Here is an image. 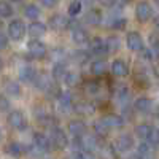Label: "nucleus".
I'll return each mask as SVG.
<instances>
[{
    "label": "nucleus",
    "instance_id": "nucleus-45",
    "mask_svg": "<svg viewBox=\"0 0 159 159\" xmlns=\"http://www.w3.org/2000/svg\"><path fill=\"white\" fill-rule=\"evenodd\" d=\"M11 2H21V0H11Z\"/></svg>",
    "mask_w": 159,
    "mask_h": 159
},
{
    "label": "nucleus",
    "instance_id": "nucleus-5",
    "mask_svg": "<svg viewBox=\"0 0 159 159\" xmlns=\"http://www.w3.org/2000/svg\"><path fill=\"white\" fill-rule=\"evenodd\" d=\"M8 124L13 129L24 130L25 126H27V121H25V116L19 110H15V111H10V115H8Z\"/></svg>",
    "mask_w": 159,
    "mask_h": 159
},
{
    "label": "nucleus",
    "instance_id": "nucleus-13",
    "mask_svg": "<svg viewBox=\"0 0 159 159\" xmlns=\"http://www.w3.org/2000/svg\"><path fill=\"white\" fill-rule=\"evenodd\" d=\"M72 40L76 45H84L88 43V32L83 27H80V25H75L72 30Z\"/></svg>",
    "mask_w": 159,
    "mask_h": 159
},
{
    "label": "nucleus",
    "instance_id": "nucleus-11",
    "mask_svg": "<svg viewBox=\"0 0 159 159\" xmlns=\"http://www.w3.org/2000/svg\"><path fill=\"white\" fill-rule=\"evenodd\" d=\"M91 51L97 56H105L108 52V48H107V42H103L102 38H94L91 42Z\"/></svg>",
    "mask_w": 159,
    "mask_h": 159
},
{
    "label": "nucleus",
    "instance_id": "nucleus-19",
    "mask_svg": "<svg viewBox=\"0 0 159 159\" xmlns=\"http://www.w3.org/2000/svg\"><path fill=\"white\" fill-rule=\"evenodd\" d=\"M116 147L121 151H127V150H130L132 147H134V139H132L129 134H123L116 140Z\"/></svg>",
    "mask_w": 159,
    "mask_h": 159
},
{
    "label": "nucleus",
    "instance_id": "nucleus-21",
    "mask_svg": "<svg viewBox=\"0 0 159 159\" xmlns=\"http://www.w3.org/2000/svg\"><path fill=\"white\" fill-rule=\"evenodd\" d=\"M67 65H65L64 62H56L54 64V67H52V78L54 80H62V78H65L67 76Z\"/></svg>",
    "mask_w": 159,
    "mask_h": 159
},
{
    "label": "nucleus",
    "instance_id": "nucleus-33",
    "mask_svg": "<svg viewBox=\"0 0 159 159\" xmlns=\"http://www.w3.org/2000/svg\"><path fill=\"white\" fill-rule=\"evenodd\" d=\"M80 11H81V2H80V0H75V2H72L69 5V15L70 16L80 15Z\"/></svg>",
    "mask_w": 159,
    "mask_h": 159
},
{
    "label": "nucleus",
    "instance_id": "nucleus-30",
    "mask_svg": "<svg viewBox=\"0 0 159 159\" xmlns=\"http://www.w3.org/2000/svg\"><path fill=\"white\" fill-rule=\"evenodd\" d=\"M94 130H96V134H97V135H100V137H105V135H107L108 132H110V129H108L107 126H105V124L100 121V119L94 124Z\"/></svg>",
    "mask_w": 159,
    "mask_h": 159
},
{
    "label": "nucleus",
    "instance_id": "nucleus-43",
    "mask_svg": "<svg viewBox=\"0 0 159 159\" xmlns=\"http://www.w3.org/2000/svg\"><path fill=\"white\" fill-rule=\"evenodd\" d=\"M156 27H157V29H159V18H157V19H156Z\"/></svg>",
    "mask_w": 159,
    "mask_h": 159
},
{
    "label": "nucleus",
    "instance_id": "nucleus-26",
    "mask_svg": "<svg viewBox=\"0 0 159 159\" xmlns=\"http://www.w3.org/2000/svg\"><path fill=\"white\" fill-rule=\"evenodd\" d=\"M5 92H7V96H10V97H18L21 94V86L16 81H8L5 84Z\"/></svg>",
    "mask_w": 159,
    "mask_h": 159
},
{
    "label": "nucleus",
    "instance_id": "nucleus-41",
    "mask_svg": "<svg viewBox=\"0 0 159 159\" xmlns=\"http://www.w3.org/2000/svg\"><path fill=\"white\" fill-rule=\"evenodd\" d=\"M151 48H153V51L156 52V54L159 56V40H156V38L153 40V45H151Z\"/></svg>",
    "mask_w": 159,
    "mask_h": 159
},
{
    "label": "nucleus",
    "instance_id": "nucleus-24",
    "mask_svg": "<svg viewBox=\"0 0 159 159\" xmlns=\"http://www.w3.org/2000/svg\"><path fill=\"white\" fill-rule=\"evenodd\" d=\"M151 107H153V102H151V99H148V97H139V99L135 100V110H139V111H142V113L150 111Z\"/></svg>",
    "mask_w": 159,
    "mask_h": 159
},
{
    "label": "nucleus",
    "instance_id": "nucleus-29",
    "mask_svg": "<svg viewBox=\"0 0 159 159\" xmlns=\"http://www.w3.org/2000/svg\"><path fill=\"white\" fill-rule=\"evenodd\" d=\"M13 7L8 3V2H2L0 3V15H2V18H10L13 15Z\"/></svg>",
    "mask_w": 159,
    "mask_h": 159
},
{
    "label": "nucleus",
    "instance_id": "nucleus-39",
    "mask_svg": "<svg viewBox=\"0 0 159 159\" xmlns=\"http://www.w3.org/2000/svg\"><path fill=\"white\" fill-rule=\"evenodd\" d=\"M42 2H43V5H45L46 8H52V7H56L57 0H42Z\"/></svg>",
    "mask_w": 159,
    "mask_h": 159
},
{
    "label": "nucleus",
    "instance_id": "nucleus-34",
    "mask_svg": "<svg viewBox=\"0 0 159 159\" xmlns=\"http://www.w3.org/2000/svg\"><path fill=\"white\" fill-rule=\"evenodd\" d=\"M129 97H130L129 89H126V88L119 89V92H118V100H119V102H121V103H127V102H129Z\"/></svg>",
    "mask_w": 159,
    "mask_h": 159
},
{
    "label": "nucleus",
    "instance_id": "nucleus-1",
    "mask_svg": "<svg viewBox=\"0 0 159 159\" xmlns=\"http://www.w3.org/2000/svg\"><path fill=\"white\" fill-rule=\"evenodd\" d=\"M27 49H29V54L34 57V59H43L46 54H48V49L46 46L40 42V40L34 38L27 43Z\"/></svg>",
    "mask_w": 159,
    "mask_h": 159
},
{
    "label": "nucleus",
    "instance_id": "nucleus-15",
    "mask_svg": "<svg viewBox=\"0 0 159 159\" xmlns=\"http://www.w3.org/2000/svg\"><path fill=\"white\" fill-rule=\"evenodd\" d=\"M111 73H113L115 76H126V75L129 73V69H127L126 62L121 61V59L113 61V64H111Z\"/></svg>",
    "mask_w": 159,
    "mask_h": 159
},
{
    "label": "nucleus",
    "instance_id": "nucleus-14",
    "mask_svg": "<svg viewBox=\"0 0 159 159\" xmlns=\"http://www.w3.org/2000/svg\"><path fill=\"white\" fill-rule=\"evenodd\" d=\"M34 83H35V88L42 89V91H49V89L52 88L49 76L45 75V73H37V76H35V80H34Z\"/></svg>",
    "mask_w": 159,
    "mask_h": 159
},
{
    "label": "nucleus",
    "instance_id": "nucleus-25",
    "mask_svg": "<svg viewBox=\"0 0 159 159\" xmlns=\"http://www.w3.org/2000/svg\"><path fill=\"white\" fill-rule=\"evenodd\" d=\"M151 132H153V127H151L150 124H139V126L135 127V134H137V137L142 139V140H148L150 135H151Z\"/></svg>",
    "mask_w": 159,
    "mask_h": 159
},
{
    "label": "nucleus",
    "instance_id": "nucleus-28",
    "mask_svg": "<svg viewBox=\"0 0 159 159\" xmlns=\"http://www.w3.org/2000/svg\"><path fill=\"white\" fill-rule=\"evenodd\" d=\"M7 151H8V154L10 156H13V157H19L21 154H22V147L19 143H16V142H13V143H10L8 145V148H7Z\"/></svg>",
    "mask_w": 159,
    "mask_h": 159
},
{
    "label": "nucleus",
    "instance_id": "nucleus-9",
    "mask_svg": "<svg viewBox=\"0 0 159 159\" xmlns=\"http://www.w3.org/2000/svg\"><path fill=\"white\" fill-rule=\"evenodd\" d=\"M127 46L132 51H142L143 49V40L139 32H129L127 34Z\"/></svg>",
    "mask_w": 159,
    "mask_h": 159
},
{
    "label": "nucleus",
    "instance_id": "nucleus-4",
    "mask_svg": "<svg viewBox=\"0 0 159 159\" xmlns=\"http://www.w3.org/2000/svg\"><path fill=\"white\" fill-rule=\"evenodd\" d=\"M51 140H52V145H54V148L57 150H62L69 145V139L65 135V132L59 127H52L51 130Z\"/></svg>",
    "mask_w": 159,
    "mask_h": 159
},
{
    "label": "nucleus",
    "instance_id": "nucleus-40",
    "mask_svg": "<svg viewBox=\"0 0 159 159\" xmlns=\"http://www.w3.org/2000/svg\"><path fill=\"white\" fill-rule=\"evenodd\" d=\"M8 108H10V103H8V99L3 96L2 97V111H8Z\"/></svg>",
    "mask_w": 159,
    "mask_h": 159
},
{
    "label": "nucleus",
    "instance_id": "nucleus-2",
    "mask_svg": "<svg viewBox=\"0 0 159 159\" xmlns=\"http://www.w3.org/2000/svg\"><path fill=\"white\" fill-rule=\"evenodd\" d=\"M25 34V27H24V22L21 19H13L10 24H8V37L11 40H22Z\"/></svg>",
    "mask_w": 159,
    "mask_h": 159
},
{
    "label": "nucleus",
    "instance_id": "nucleus-46",
    "mask_svg": "<svg viewBox=\"0 0 159 159\" xmlns=\"http://www.w3.org/2000/svg\"><path fill=\"white\" fill-rule=\"evenodd\" d=\"M156 2H157V3H159V0H156Z\"/></svg>",
    "mask_w": 159,
    "mask_h": 159
},
{
    "label": "nucleus",
    "instance_id": "nucleus-8",
    "mask_svg": "<svg viewBox=\"0 0 159 159\" xmlns=\"http://www.w3.org/2000/svg\"><path fill=\"white\" fill-rule=\"evenodd\" d=\"M100 121L107 126L108 129H119V127L124 126V119H123L121 116H118V115H113V113L102 116Z\"/></svg>",
    "mask_w": 159,
    "mask_h": 159
},
{
    "label": "nucleus",
    "instance_id": "nucleus-37",
    "mask_svg": "<svg viewBox=\"0 0 159 159\" xmlns=\"http://www.w3.org/2000/svg\"><path fill=\"white\" fill-rule=\"evenodd\" d=\"M86 91L91 92V94L97 92V91H99V83H97V81H89V83L86 84Z\"/></svg>",
    "mask_w": 159,
    "mask_h": 159
},
{
    "label": "nucleus",
    "instance_id": "nucleus-18",
    "mask_svg": "<svg viewBox=\"0 0 159 159\" xmlns=\"http://www.w3.org/2000/svg\"><path fill=\"white\" fill-rule=\"evenodd\" d=\"M86 22L89 25H99L102 22V11L99 8H91L86 15Z\"/></svg>",
    "mask_w": 159,
    "mask_h": 159
},
{
    "label": "nucleus",
    "instance_id": "nucleus-17",
    "mask_svg": "<svg viewBox=\"0 0 159 159\" xmlns=\"http://www.w3.org/2000/svg\"><path fill=\"white\" fill-rule=\"evenodd\" d=\"M46 34V25L43 22H32L29 25V35L32 38H40V37H43Z\"/></svg>",
    "mask_w": 159,
    "mask_h": 159
},
{
    "label": "nucleus",
    "instance_id": "nucleus-32",
    "mask_svg": "<svg viewBox=\"0 0 159 159\" xmlns=\"http://www.w3.org/2000/svg\"><path fill=\"white\" fill-rule=\"evenodd\" d=\"M107 48H108V52H115L119 49V40L118 37H110L107 40Z\"/></svg>",
    "mask_w": 159,
    "mask_h": 159
},
{
    "label": "nucleus",
    "instance_id": "nucleus-23",
    "mask_svg": "<svg viewBox=\"0 0 159 159\" xmlns=\"http://www.w3.org/2000/svg\"><path fill=\"white\" fill-rule=\"evenodd\" d=\"M91 73L96 75V76H102L107 73V64H105V61H94L91 64Z\"/></svg>",
    "mask_w": 159,
    "mask_h": 159
},
{
    "label": "nucleus",
    "instance_id": "nucleus-7",
    "mask_svg": "<svg viewBox=\"0 0 159 159\" xmlns=\"http://www.w3.org/2000/svg\"><path fill=\"white\" fill-rule=\"evenodd\" d=\"M48 22H49V27L52 30H64L70 25V21L62 15H52Z\"/></svg>",
    "mask_w": 159,
    "mask_h": 159
},
{
    "label": "nucleus",
    "instance_id": "nucleus-36",
    "mask_svg": "<svg viewBox=\"0 0 159 159\" xmlns=\"http://www.w3.org/2000/svg\"><path fill=\"white\" fill-rule=\"evenodd\" d=\"M150 143L151 145H154V147H156V145H159V130L157 129H153V132H151V135H150Z\"/></svg>",
    "mask_w": 159,
    "mask_h": 159
},
{
    "label": "nucleus",
    "instance_id": "nucleus-35",
    "mask_svg": "<svg viewBox=\"0 0 159 159\" xmlns=\"http://www.w3.org/2000/svg\"><path fill=\"white\" fill-rule=\"evenodd\" d=\"M126 22H127V21H126L124 18H116V19H113V22L110 24V27H111V29H118V30H119V29H124V27H126Z\"/></svg>",
    "mask_w": 159,
    "mask_h": 159
},
{
    "label": "nucleus",
    "instance_id": "nucleus-44",
    "mask_svg": "<svg viewBox=\"0 0 159 159\" xmlns=\"http://www.w3.org/2000/svg\"><path fill=\"white\" fill-rule=\"evenodd\" d=\"M123 2H124V3H127V2H130V0H123Z\"/></svg>",
    "mask_w": 159,
    "mask_h": 159
},
{
    "label": "nucleus",
    "instance_id": "nucleus-6",
    "mask_svg": "<svg viewBox=\"0 0 159 159\" xmlns=\"http://www.w3.org/2000/svg\"><path fill=\"white\" fill-rule=\"evenodd\" d=\"M57 110L61 113H69L73 108V102H72V96L70 92H61L57 96Z\"/></svg>",
    "mask_w": 159,
    "mask_h": 159
},
{
    "label": "nucleus",
    "instance_id": "nucleus-31",
    "mask_svg": "<svg viewBox=\"0 0 159 159\" xmlns=\"http://www.w3.org/2000/svg\"><path fill=\"white\" fill-rule=\"evenodd\" d=\"M64 80H65V84H67V86H76V84L80 83V75H78V73L69 72L67 76H65Z\"/></svg>",
    "mask_w": 159,
    "mask_h": 159
},
{
    "label": "nucleus",
    "instance_id": "nucleus-12",
    "mask_svg": "<svg viewBox=\"0 0 159 159\" xmlns=\"http://www.w3.org/2000/svg\"><path fill=\"white\" fill-rule=\"evenodd\" d=\"M34 143L37 145L38 148H42L45 153L49 151L51 147H54V145H52L51 137H46V135H43V134H35V135H34Z\"/></svg>",
    "mask_w": 159,
    "mask_h": 159
},
{
    "label": "nucleus",
    "instance_id": "nucleus-42",
    "mask_svg": "<svg viewBox=\"0 0 159 159\" xmlns=\"http://www.w3.org/2000/svg\"><path fill=\"white\" fill-rule=\"evenodd\" d=\"M100 2H102L103 5H107V7H111V5L116 2V0H100Z\"/></svg>",
    "mask_w": 159,
    "mask_h": 159
},
{
    "label": "nucleus",
    "instance_id": "nucleus-20",
    "mask_svg": "<svg viewBox=\"0 0 159 159\" xmlns=\"http://www.w3.org/2000/svg\"><path fill=\"white\" fill-rule=\"evenodd\" d=\"M153 147H154V145H151V143H142L140 147H139L137 156L140 159H153V154H154Z\"/></svg>",
    "mask_w": 159,
    "mask_h": 159
},
{
    "label": "nucleus",
    "instance_id": "nucleus-27",
    "mask_svg": "<svg viewBox=\"0 0 159 159\" xmlns=\"http://www.w3.org/2000/svg\"><path fill=\"white\" fill-rule=\"evenodd\" d=\"M24 15L27 16L29 19H38V16H40V10H38V7L37 5H27L24 8Z\"/></svg>",
    "mask_w": 159,
    "mask_h": 159
},
{
    "label": "nucleus",
    "instance_id": "nucleus-3",
    "mask_svg": "<svg viewBox=\"0 0 159 159\" xmlns=\"http://www.w3.org/2000/svg\"><path fill=\"white\" fill-rule=\"evenodd\" d=\"M151 13H153V8L148 2H145V0H142V2L137 3V8H135V18L139 22H147L150 21L151 18Z\"/></svg>",
    "mask_w": 159,
    "mask_h": 159
},
{
    "label": "nucleus",
    "instance_id": "nucleus-10",
    "mask_svg": "<svg viewBox=\"0 0 159 159\" xmlns=\"http://www.w3.org/2000/svg\"><path fill=\"white\" fill-rule=\"evenodd\" d=\"M69 132L73 137H83L86 135V124L80 119H73L69 123Z\"/></svg>",
    "mask_w": 159,
    "mask_h": 159
},
{
    "label": "nucleus",
    "instance_id": "nucleus-22",
    "mask_svg": "<svg viewBox=\"0 0 159 159\" xmlns=\"http://www.w3.org/2000/svg\"><path fill=\"white\" fill-rule=\"evenodd\" d=\"M73 110L80 115H92L94 113V105L89 102H78L73 105Z\"/></svg>",
    "mask_w": 159,
    "mask_h": 159
},
{
    "label": "nucleus",
    "instance_id": "nucleus-16",
    "mask_svg": "<svg viewBox=\"0 0 159 159\" xmlns=\"http://www.w3.org/2000/svg\"><path fill=\"white\" fill-rule=\"evenodd\" d=\"M35 76H37V73L29 64H24L19 67V80L21 81H32V80H35Z\"/></svg>",
    "mask_w": 159,
    "mask_h": 159
},
{
    "label": "nucleus",
    "instance_id": "nucleus-38",
    "mask_svg": "<svg viewBox=\"0 0 159 159\" xmlns=\"http://www.w3.org/2000/svg\"><path fill=\"white\" fill-rule=\"evenodd\" d=\"M7 46H8V37H7V34H2L0 35V48L5 49Z\"/></svg>",
    "mask_w": 159,
    "mask_h": 159
}]
</instances>
